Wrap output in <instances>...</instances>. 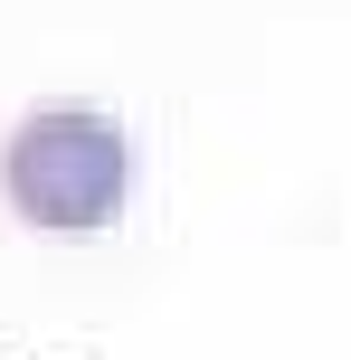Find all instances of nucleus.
Here are the masks:
<instances>
[{"label":"nucleus","instance_id":"f257e3e1","mask_svg":"<svg viewBox=\"0 0 351 360\" xmlns=\"http://www.w3.org/2000/svg\"><path fill=\"white\" fill-rule=\"evenodd\" d=\"M0 190L29 228H114L133 190V143L105 105H38L0 152Z\"/></svg>","mask_w":351,"mask_h":360}]
</instances>
